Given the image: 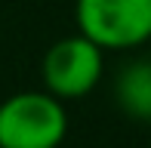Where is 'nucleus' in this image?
I'll list each match as a JSON object with an SVG mask.
<instances>
[{
	"label": "nucleus",
	"instance_id": "3",
	"mask_svg": "<svg viewBox=\"0 0 151 148\" xmlns=\"http://www.w3.org/2000/svg\"><path fill=\"white\" fill-rule=\"evenodd\" d=\"M102 52L105 50L86 34H80V31L71 37L56 40L46 50L43 65H40L43 86L52 96H59L62 102L86 96L102 80V71H105V56Z\"/></svg>",
	"mask_w": 151,
	"mask_h": 148
},
{
	"label": "nucleus",
	"instance_id": "4",
	"mask_svg": "<svg viewBox=\"0 0 151 148\" xmlns=\"http://www.w3.org/2000/svg\"><path fill=\"white\" fill-rule=\"evenodd\" d=\"M114 99L120 111L136 120H151V59L123 65L114 80Z\"/></svg>",
	"mask_w": 151,
	"mask_h": 148
},
{
	"label": "nucleus",
	"instance_id": "1",
	"mask_svg": "<svg viewBox=\"0 0 151 148\" xmlns=\"http://www.w3.org/2000/svg\"><path fill=\"white\" fill-rule=\"evenodd\" d=\"M68 111L50 90H25L0 102V148H59Z\"/></svg>",
	"mask_w": 151,
	"mask_h": 148
},
{
	"label": "nucleus",
	"instance_id": "2",
	"mask_svg": "<svg viewBox=\"0 0 151 148\" xmlns=\"http://www.w3.org/2000/svg\"><path fill=\"white\" fill-rule=\"evenodd\" d=\"M77 31L102 50H133L151 40V0H77Z\"/></svg>",
	"mask_w": 151,
	"mask_h": 148
}]
</instances>
